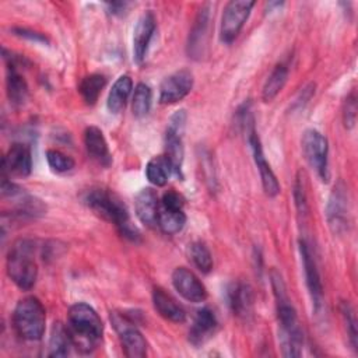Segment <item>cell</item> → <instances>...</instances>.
I'll use <instances>...</instances> for the list:
<instances>
[{"mask_svg":"<svg viewBox=\"0 0 358 358\" xmlns=\"http://www.w3.org/2000/svg\"><path fill=\"white\" fill-rule=\"evenodd\" d=\"M46 161L52 171L57 173L69 172L74 168V159L59 150H48L46 151Z\"/></svg>","mask_w":358,"mask_h":358,"instance_id":"obj_33","label":"cell"},{"mask_svg":"<svg viewBox=\"0 0 358 358\" xmlns=\"http://www.w3.org/2000/svg\"><path fill=\"white\" fill-rule=\"evenodd\" d=\"M46 313L41 301L35 296H25L15 305L13 326L15 333L27 341L41 340L45 333Z\"/></svg>","mask_w":358,"mask_h":358,"instance_id":"obj_5","label":"cell"},{"mask_svg":"<svg viewBox=\"0 0 358 358\" xmlns=\"http://www.w3.org/2000/svg\"><path fill=\"white\" fill-rule=\"evenodd\" d=\"M302 152L308 164L316 171V173L320 176L322 180L329 179V164H327V154H329V145L326 137L315 130L309 129L302 134L301 140Z\"/></svg>","mask_w":358,"mask_h":358,"instance_id":"obj_9","label":"cell"},{"mask_svg":"<svg viewBox=\"0 0 358 358\" xmlns=\"http://www.w3.org/2000/svg\"><path fill=\"white\" fill-rule=\"evenodd\" d=\"M171 173L172 169L165 155L151 158L145 166V176L155 186H165Z\"/></svg>","mask_w":358,"mask_h":358,"instance_id":"obj_29","label":"cell"},{"mask_svg":"<svg viewBox=\"0 0 358 358\" xmlns=\"http://www.w3.org/2000/svg\"><path fill=\"white\" fill-rule=\"evenodd\" d=\"M326 217L333 234L341 235L350 227V199L347 186L340 180L334 185L326 207Z\"/></svg>","mask_w":358,"mask_h":358,"instance_id":"obj_10","label":"cell"},{"mask_svg":"<svg viewBox=\"0 0 358 358\" xmlns=\"http://www.w3.org/2000/svg\"><path fill=\"white\" fill-rule=\"evenodd\" d=\"M186 110H176L168 123L165 133V158L168 159L172 173L182 178V164H183V131L186 126Z\"/></svg>","mask_w":358,"mask_h":358,"instance_id":"obj_6","label":"cell"},{"mask_svg":"<svg viewBox=\"0 0 358 358\" xmlns=\"http://www.w3.org/2000/svg\"><path fill=\"white\" fill-rule=\"evenodd\" d=\"M218 320L215 313L210 308H201L197 310L193 323L189 329V341L194 347L203 345L207 343L217 331Z\"/></svg>","mask_w":358,"mask_h":358,"instance_id":"obj_18","label":"cell"},{"mask_svg":"<svg viewBox=\"0 0 358 358\" xmlns=\"http://www.w3.org/2000/svg\"><path fill=\"white\" fill-rule=\"evenodd\" d=\"M287 78H288V67L282 63L277 64L263 85V91H262L263 101L264 102L273 101L278 95V92L284 88Z\"/></svg>","mask_w":358,"mask_h":358,"instance_id":"obj_27","label":"cell"},{"mask_svg":"<svg viewBox=\"0 0 358 358\" xmlns=\"http://www.w3.org/2000/svg\"><path fill=\"white\" fill-rule=\"evenodd\" d=\"M248 141H249V144L252 147V151H253V159H255V164H256V166L259 169V173H260L263 190L268 197H275L280 193V183H278L277 176L274 175L270 164L266 161V157L263 154L262 143H260V138H259L257 133L252 131L248 136Z\"/></svg>","mask_w":358,"mask_h":358,"instance_id":"obj_15","label":"cell"},{"mask_svg":"<svg viewBox=\"0 0 358 358\" xmlns=\"http://www.w3.org/2000/svg\"><path fill=\"white\" fill-rule=\"evenodd\" d=\"M155 17L151 11L140 15L133 29V60L140 64L145 59L150 41L155 32Z\"/></svg>","mask_w":358,"mask_h":358,"instance_id":"obj_16","label":"cell"},{"mask_svg":"<svg viewBox=\"0 0 358 358\" xmlns=\"http://www.w3.org/2000/svg\"><path fill=\"white\" fill-rule=\"evenodd\" d=\"M186 222V215L183 210H173V208H165L159 206L158 213V227L162 232L168 235L178 234L183 229Z\"/></svg>","mask_w":358,"mask_h":358,"instance_id":"obj_28","label":"cell"},{"mask_svg":"<svg viewBox=\"0 0 358 358\" xmlns=\"http://www.w3.org/2000/svg\"><path fill=\"white\" fill-rule=\"evenodd\" d=\"M271 288L275 296L278 317V338L284 357H299L302 352L303 334L298 322L296 310L292 306L281 275L271 270Z\"/></svg>","mask_w":358,"mask_h":358,"instance_id":"obj_1","label":"cell"},{"mask_svg":"<svg viewBox=\"0 0 358 358\" xmlns=\"http://www.w3.org/2000/svg\"><path fill=\"white\" fill-rule=\"evenodd\" d=\"M6 85H7V96L10 102L14 106L22 105L28 96V85L24 77L17 71L14 62H11L8 66Z\"/></svg>","mask_w":358,"mask_h":358,"instance_id":"obj_25","label":"cell"},{"mask_svg":"<svg viewBox=\"0 0 358 358\" xmlns=\"http://www.w3.org/2000/svg\"><path fill=\"white\" fill-rule=\"evenodd\" d=\"M210 25V4H203L196 15L194 24L192 27L189 41H187V53L192 59H201L208 36Z\"/></svg>","mask_w":358,"mask_h":358,"instance_id":"obj_17","label":"cell"},{"mask_svg":"<svg viewBox=\"0 0 358 358\" xmlns=\"http://www.w3.org/2000/svg\"><path fill=\"white\" fill-rule=\"evenodd\" d=\"M7 274L22 291H29L38 278L35 243L31 239H18L7 255Z\"/></svg>","mask_w":358,"mask_h":358,"instance_id":"obj_4","label":"cell"},{"mask_svg":"<svg viewBox=\"0 0 358 358\" xmlns=\"http://www.w3.org/2000/svg\"><path fill=\"white\" fill-rule=\"evenodd\" d=\"M173 288L189 302L199 303L206 301L207 289L199 277L186 267H176L172 273Z\"/></svg>","mask_w":358,"mask_h":358,"instance_id":"obj_14","label":"cell"},{"mask_svg":"<svg viewBox=\"0 0 358 358\" xmlns=\"http://www.w3.org/2000/svg\"><path fill=\"white\" fill-rule=\"evenodd\" d=\"M228 305L234 315L248 319L253 313L255 294L249 284L235 282L228 288Z\"/></svg>","mask_w":358,"mask_h":358,"instance_id":"obj_19","label":"cell"},{"mask_svg":"<svg viewBox=\"0 0 358 358\" xmlns=\"http://www.w3.org/2000/svg\"><path fill=\"white\" fill-rule=\"evenodd\" d=\"M151 101H152V92L151 88L140 83L136 85L133 99H131V112L136 117H143L150 112L151 108Z\"/></svg>","mask_w":358,"mask_h":358,"instance_id":"obj_30","label":"cell"},{"mask_svg":"<svg viewBox=\"0 0 358 358\" xmlns=\"http://www.w3.org/2000/svg\"><path fill=\"white\" fill-rule=\"evenodd\" d=\"M73 347L71 336L69 327L64 326L62 322H56L52 326L50 337H49V357H66Z\"/></svg>","mask_w":358,"mask_h":358,"instance_id":"obj_24","label":"cell"},{"mask_svg":"<svg viewBox=\"0 0 358 358\" xmlns=\"http://www.w3.org/2000/svg\"><path fill=\"white\" fill-rule=\"evenodd\" d=\"M133 90V81L127 74L120 76L115 84L112 85V90L108 95L106 106L110 113H119L124 106L130 96V92Z\"/></svg>","mask_w":358,"mask_h":358,"instance_id":"obj_23","label":"cell"},{"mask_svg":"<svg viewBox=\"0 0 358 358\" xmlns=\"http://www.w3.org/2000/svg\"><path fill=\"white\" fill-rule=\"evenodd\" d=\"M136 215L148 228H154L158 225V213L159 203L158 196L151 187L141 189L134 199Z\"/></svg>","mask_w":358,"mask_h":358,"instance_id":"obj_20","label":"cell"},{"mask_svg":"<svg viewBox=\"0 0 358 358\" xmlns=\"http://www.w3.org/2000/svg\"><path fill=\"white\" fill-rule=\"evenodd\" d=\"M84 144L88 155L99 165L109 166L112 164V155L101 129L90 126L84 131Z\"/></svg>","mask_w":358,"mask_h":358,"instance_id":"obj_21","label":"cell"},{"mask_svg":"<svg viewBox=\"0 0 358 358\" xmlns=\"http://www.w3.org/2000/svg\"><path fill=\"white\" fill-rule=\"evenodd\" d=\"M189 257L201 273L207 274L213 270V256L203 242H193L189 245Z\"/></svg>","mask_w":358,"mask_h":358,"instance_id":"obj_31","label":"cell"},{"mask_svg":"<svg viewBox=\"0 0 358 358\" xmlns=\"http://www.w3.org/2000/svg\"><path fill=\"white\" fill-rule=\"evenodd\" d=\"M193 88V74L186 70H178L168 76L159 85V102L175 103L183 99Z\"/></svg>","mask_w":358,"mask_h":358,"instance_id":"obj_12","label":"cell"},{"mask_svg":"<svg viewBox=\"0 0 358 358\" xmlns=\"http://www.w3.org/2000/svg\"><path fill=\"white\" fill-rule=\"evenodd\" d=\"M294 200H295V206H296L298 213L305 215L306 211H308V203H306V193H305L301 172L296 175V180H295V186H294Z\"/></svg>","mask_w":358,"mask_h":358,"instance_id":"obj_34","label":"cell"},{"mask_svg":"<svg viewBox=\"0 0 358 358\" xmlns=\"http://www.w3.org/2000/svg\"><path fill=\"white\" fill-rule=\"evenodd\" d=\"M152 303L155 310L166 320L173 323H183L186 320V312L183 306L161 287L154 288Z\"/></svg>","mask_w":358,"mask_h":358,"instance_id":"obj_22","label":"cell"},{"mask_svg":"<svg viewBox=\"0 0 358 358\" xmlns=\"http://www.w3.org/2000/svg\"><path fill=\"white\" fill-rule=\"evenodd\" d=\"M106 85V77L101 73L85 76L78 84V92L87 105H94Z\"/></svg>","mask_w":358,"mask_h":358,"instance_id":"obj_26","label":"cell"},{"mask_svg":"<svg viewBox=\"0 0 358 358\" xmlns=\"http://www.w3.org/2000/svg\"><path fill=\"white\" fill-rule=\"evenodd\" d=\"M113 327L116 329L122 348L129 358H143L147 354V341L138 329L134 326L133 320L126 313L113 312L110 315Z\"/></svg>","mask_w":358,"mask_h":358,"instance_id":"obj_8","label":"cell"},{"mask_svg":"<svg viewBox=\"0 0 358 358\" xmlns=\"http://www.w3.org/2000/svg\"><path fill=\"white\" fill-rule=\"evenodd\" d=\"M343 120H344V126L347 129H351L355 124V120H357V98H355L354 91L347 96V99L344 102Z\"/></svg>","mask_w":358,"mask_h":358,"instance_id":"obj_35","label":"cell"},{"mask_svg":"<svg viewBox=\"0 0 358 358\" xmlns=\"http://www.w3.org/2000/svg\"><path fill=\"white\" fill-rule=\"evenodd\" d=\"M340 312L345 324V330H347V336L350 340L351 347L357 351V345H358V331H357V317H355V312L354 308L351 306L350 302L347 301H341L340 303Z\"/></svg>","mask_w":358,"mask_h":358,"instance_id":"obj_32","label":"cell"},{"mask_svg":"<svg viewBox=\"0 0 358 358\" xmlns=\"http://www.w3.org/2000/svg\"><path fill=\"white\" fill-rule=\"evenodd\" d=\"M17 32V35L20 36H24V38H28L31 41H36V42H46V38L38 32H32V31H28L25 28H15L14 29Z\"/></svg>","mask_w":358,"mask_h":358,"instance_id":"obj_37","label":"cell"},{"mask_svg":"<svg viewBox=\"0 0 358 358\" xmlns=\"http://www.w3.org/2000/svg\"><path fill=\"white\" fill-rule=\"evenodd\" d=\"M83 201L98 217L103 218L108 222H112L123 236L131 241H136L138 238L137 229L130 222L126 206L113 192L101 187L91 189L85 192V194L83 196Z\"/></svg>","mask_w":358,"mask_h":358,"instance_id":"obj_3","label":"cell"},{"mask_svg":"<svg viewBox=\"0 0 358 358\" xmlns=\"http://www.w3.org/2000/svg\"><path fill=\"white\" fill-rule=\"evenodd\" d=\"M183 197L173 192V190H169L166 192L164 196H162V200H161V206L165 207V208H173V210H183Z\"/></svg>","mask_w":358,"mask_h":358,"instance_id":"obj_36","label":"cell"},{"mask_svg":"<svg viewBox=\"0 0 358 358\" xmlns=\"http://www.w3.org/2000/svg\"><path fill=\"white\" fill-rule=\"evenodd\" d=\"M106 6H108L110 14L122 15L126 11V8L129 7V3H126V1H113V3H108Z\"/></svg>","mask_w":358,"mask_h":358,"instance_id":"obj_38","label":"cell"},{"mask_svg":"<svg viewBox=\"0 0 358 358\" xmlns=\"http://www.w3.org/2000/svg\"><path fill=\"white\" fill-rule=\"evenodd\" d=\"M299 253L302 259V266L305 271V280H306V287L313 303L315 310H319L323 302V287L320 281V274L316 266L315 256L310 250V246L305 241H299Z\"/></svg>","mask_w":358,"mask_h":358,"instance_id":"obj_13","label":"cell"},{"mask_svg":"<svg viewBox=\"0 0 358 358\" xmlns=\"http://www.w3.org/2000/svg\"><path fill=\"white\" fill-rule=\"evenodd\" d=\"M69 331L73 347L83 352H92L103 336V323L96 310L85 302H77L69 309Z\"/></svg>","mask_w":358,"mask_h":358,"instance_id":"obj_2","label":"cell"},{"mask_svg":"<svg viewBox=\"0 0 358 358\" xmlns=\"http://www.w3.org/2000/svg\"><path fill=\"white\" fill-rule=\"evenodd\" d=\"M32 171L31 150L27 144L14 143L1 162V178H25Z\"/></svg>","mask_w":358,"mask_h":358,"instance_id":"obj_11","label":"cell"},{"mask_svg":"<svg viewBox=\"0 0 358 358\" xmlns=\"http://www.w3.org/2000/svg\"><path fill=\"white\" fill-rule=\"evenodd\" d=\"M253 6H255V1L252 0H231L225 4L222 17H221V29H220L221 42L229 45L238 38Z\"/></svg>","mask_w":358,"mask_h":358,"instance_id":"obj_7","label":"cell"}]
</instances>
